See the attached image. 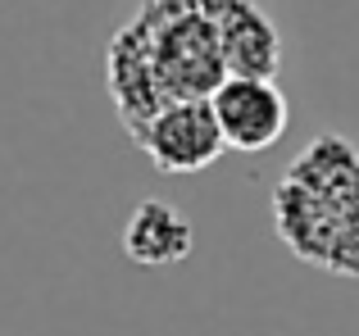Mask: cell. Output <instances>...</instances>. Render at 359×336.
Returning a JSON list of instances; mask_svg holds the SVG:
<instances>
[{
	"label": "cell",
	"instance_id": "5b68a950",
	"mask_svg": "<svg viewBox=\"0 0 359 336\" xmlns=\"http://www.w3.org/2000/svg\"><path fill=\"white\" fill-rule=\"evenodd\" d=\"M219 32L228 78H273L282 69V36L255 0H205Z\"/></svg>",
	"mask_w": 359,
	"mask_h": 336
},
{
	"label": "cell",
	"instance_id": "52a82bcc",
	"mask_svg": "<svg viewBox=\"0 0 359 336\" xmlns=\"http://www.w3.org/2000/svg\"><path fill=\"white\" fill-rule=\"evenodd\" d=\"M109 96H114V109H118L128 132H141V127L168 105L159 82H155V73H150L146 50H141V41L132 36L128 23H123V32L109 41Z\"/></svg>",
	"mask_w": 359,
	"mask_h": 336
},
{
	"label": "cell",
	"instance_id": "277c9868",
	"mask_svg": "<svg viewBox=\"0 0 359 336\" xmlns=\"http://www.w3.org/2000/svg\"><path fill=\"white\" fill-rule=\"evenodd\" d=\"M210 105L223 127L228 150H241V155H259L269 146H278L291 123V105L273 78H223V87L210 96Z\"/></svg>",
	"mask_w": 359,
	"mask_h": 336
},
{
	"label": "cell",
	"instance_id": "7a4b0ae2",
	"mask_svg": "<svg viewBox=\"0 0 359 336\" xmlns=\"http://www.w3.org/2000/svg\"><path fill=\"white\" fill-rule=\"evenodd\" d=\"M132 36L141 41L164 100H210L223 87L219 32L210 23L205 0H141L132 18Z\"/></svg>",
	"mask_w": 359,
	"mask_h": 336
},
{
	"label": "cell",
	"instance_id": "3957f363",
	"mask_svg": "<svg viewBox=\"0 0 359 336\" xmlns=\"http://www.w3.org/2000/svg\"><path fill=\"white\" fill-rule=\"evenodd\" d=\"M132 141L146 150V160L159 173H205L228 150L210 100H173L141 132H132Z\"/></svg>",
	"mask_w": 359,
	"mask_h": 336
},
{
	"label": "cell",
	"instance_id": "6da1fadb",
	"mask_svg": "<svg viewBox=\"0 0 359 336\" xmlns=\"http://www.w3.org/2000/svg\"><path fill=\"white\" fill-rule=\"evenodd\" d=\"M273 227L296 259L359 277V146L318 132L273 186Z\"/></svg>",
	"mask_w": 359,
	"mask_h": 336
},
{
	"label": "cell",
	"instance_id": "8992f818",
	"mask_svg": "<svg viewBox=\"0 0 359 336\" xmlns=\"http://www.w3.org/2000/svg\"><path fill=\"white\" fill-rule=\"evenodd\" d=\"M191 218L168 200H141L123 227V255L141 268H168L191 255Z\"/></svg>",
	"mask_w": 359,
	"mask_h": 336
}]
</instances>
